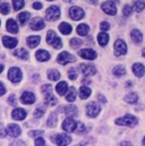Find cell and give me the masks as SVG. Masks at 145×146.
<instances>
[{
    "label": "cell",
    "instance_id": "obj_1",
    "mask_svg": "<svg viewBox=\"0 0 145 146\" xmlns=\"http://www.w3.org/2000/svg\"><path fill=\"white\" fill-rule=\"evenodd\" d=\"M41 91H42V93L44 94L45 101H47V103H48L49 106H55V104H57V99L53 96V94H52V87H51L50 85H43V86L41 87Z\"/></svg>",
    "mask_w": 145,
    "mask_h": 146
},
{
    "label": "cell",
    "instance_id": "obj_2",
    "mask_svg": "<svg viewBox=\"0 0 145 146\" xmlns=\"http://www.w3.org/2000/svg\"><path fill=\"white\" fill-rule=\"evenodd\" d=\"M138 120L136 117L132 115V114H127L122 118H118L116 120V123L117 125H120V126H127V127H132V126H135L137 125Z\"/></svg>",
    "mask_w": 145,
    "mask_h": 146
},
{
    "label": "cell",
    "instance_id": "obj_3",
    "mask_svg": "<svg viewBox=\"0 0 145 146\" xmlns=\"http://www.w3.org/2000/svg\"><path fill=\"white\" fill-rule=\"evenodd\" d=\"M47 35H48V36H47V42H48L50 45H52L55 49H60V48L63 46L61 40L57 36V34H56L53 31H49Z\"/></svg>",
    "mask_w": 145,
    "mask_h": 146
},
{
    "label": "cell",
    "instance_id": "obj_4",
    "mask_svg": "<svg viewBox=\"0 0 145 146\" xmlns=\"http://www.w3.org/2000/svg\"><path fill=\"white\" fill-rule=\"evenodd\" d=\"M45 16H47V19L48 21H56L59 18L60 16V9L57 7V6H51L48 8L47 13H45Z\"/></svg>",
    "mask_w": 145,
    "mask_h": 146
},
{
    "label": "cell",
    "instance_id": "obj_5",
    "mask_svg": "<svg viewBox=\"0 0 145 146\" xmlns=\"http://www.w3.org/2000/svg\"><path fill=\"white\" fill-rule=\"evenodd\" d=\"M22 76H23V75H22V72H21L19 68H17V67H11V68L9 69L8 78H9L13 83H18V82H21Z\"/></svg>",
    "mask_w": 145,
    "mask_h": 146
},
{
    "label": "cell",
    "instance_id": "obj_6",
    "mask_svg": "<svg viewBox=\"0 0 145 146\" xmlns=\"http://www.w3.org/2000/svg\"><path fill=\"white\" fill-rule=\"evenodd\" d=\"M52 142H55L57 145H61V146H65V145H68L71 142H72V138L67 135H64V134H58L56 135L53 138H52Z\"/></svg>",
    "mask_w": 145,
    "mask_h": 146
},
{
    "label": "cell",
    "instance_id": "obj_7",
    "mask_svg": "<svg viewBox=\"0 0 145 146\" xmlns=\"http://www.w3.org/2000/svg\"><path fill=\"white\" fill-rule=\"evenodd\" d=\"M127 52V45L122 40H117L114 43V54L117 57L125 54Z\"/></svg>",
    "mask_w": 145,
    "mask_h": 146
},
{
    "label": "cell",
    "instance_id": "obj_8",
    "mask_svg": "<svg viewBox=\"0 0 145 146\" xmlns=\"http://www.w3.org/2000/svg\"><path fill=\"white\" fill-rule=\"evenodd\" d=\"M99 113H100V107L95 102H91V103L87 104V107H86V114L90 118H95Z\"/></svg>",
    "mask_w": 145,
    "mask_h": 146
},
{
    "label": "cell",
    "instance_id": "obj_9",
    "mask_svg": "<svg viewBox=\"0 0 145 146\" xmlns=\"http://www.w3.org/2000/svg\"><path fill=\"white\" fill-rule=\"evenodd\" d=\"M57 61H58L59 64H61V65H66V64H68V62L75 61V57H74L72 54H71L69 52L64 51V52H61V53L58 56Z\"/></svg>",
    "mask_w": 145,
    "mask_h": 146
},
{
    "label": "cell",
    "instance_id": "obj_10",
    "mask_svg": "<svg viewBox=\"0 0 145 146\" xmlns=\"http://www.w3.org/2000/svg\"><path fill=\"white\" fill-rule=\"evenodd\" d=\"M76 127H77V122L72 119V118H67L66 120H64L63 122V129L65 131H68V133H72L76 130Z\"/></svg>",
    "mask_w": 145,
    "mask_h": 146
},
{
    "label": "cell",
    "instance_id": "obj_11",
    "mask_svg": "<svg viewBox=\"0 0 145 146\" xmlns=\"http://www.w3.org/2000/svg\"><path fill=\"white\" fill-rule=\"evenodd\" d=\"M69 16L74 21H79L84 17V11L79 7H72L69 9Z\"/></svg>",
    "mask_w": 145,
    "mask_h": 146
},
{
    "label": "cell",
    "instance_id": "obj_12",
    "mask_svg": "<svg viewBox=\"0 0 145 146\" xmlns=\"http://www.w3.org/2000/svg\"><path fill=\"white\" fill-rule=\"evenodd\" d=\"M78 54L83 58V59H87V60H94L96 58V53L94 50L92 49H83L78 52Z\"/></svg>",
    "mask_w": 145,
    "mask_h": 146
},
{
    "label": "cell",
    "instance_id": "obj_13",
    "mask_svg": "<svg viewBox=\"0 0 145 146\" xmlns=\"http://www.w3.org/2000/svg\"><path fill=\"white\" fill-rule=\"evenodd\" d=\"M21 101H22V103H24V104H33V103L35 102V96H34V94H33L32 92L26 91V92H24V93L22 94Z\"/></svg>",
    "mask_w": 145,
    "mask_h": 146
},
{
    "label": "cell",
    "instance_id": "obj_14",
    "mask_svg": "<svg viewBox=\"0 0 145 146\" xmlns=\"http://www.w3.org/2000/svg\"><path fill=\"white\" fill-rule=\"evenodd\" d=\"M102 9L108 15H116L117 14V8H116L113 1H106L102 5Z\"/></svg>",
    "mask_w": 145,
    "mask_h": 146
},
{
    "label": "cell",
    "instance_id": "obj_15",
    "mask_svg": "<svg viewBox=\"0 0 145 146\" xmlns=\"http://www.w3.org/2000/svg\"><path fill=\"white\" fill-rule=\"evenodd\" d=\"M44 26H45L44 21H43L42 18H40V17L33 18V19L31 21V23H30V27H31L32 30H34V31H40V30H42Z\"/></svg>",
    "mask_w": 145,
    "mask_h": 146
},
{
    "label": "cell",
    "instance_id": "obj_16",
    "mask_svg": "<svg viewBox=\"0 0 145 146\" xmlns=\"http://www.w3.org/2000/svg\"><path fill=\"white\" fill-rule=\"evenodd\" d=\"M21 128H19V126H17V125H14V123H10L9 126H8V128H7V133H8V135L10 136V137H18L19 135H21Z\"/></svg>",
    "mask_w": 145,
    "mask_h": 146
},
{
    "label": "cell",
    "instance_id": "obj_17",
    "mask_svg": "<svg viewBox=\"0 0 145 146\" xmlns=\"http://www.w3.org/2000/svg\"><path fill=\"white\" fill-rule=\"evenodd\" d=\"M2 42H3V45L6 48H8V49H13V48H15L17 45V40L16 38L7 36V35L2 36Z\"/></svg>",
    "mask_w": 145,
    "mask_h": 146
},
{
    "label": "cell",
    "instance_id": "obj_18",
    "mask_svg": "<svg viewBox=\"0 0 145 146\" xmlns=\"http://www.w3.org/2000/svg\"><path fill=\"white\" fill-rule=\"evenodd\" d=\"M80 72L84 74L85 76H92L96 73V69L92 65H80Z\"/></svg>",
    "mask_w": 145,
    "mask_h": 146
},
{
    "label": "cell",
    "instance_id": "obj_19",
    "mask_svg": "<svg viewBox=\"0 0 145 146\" xmlns=\"http://www.w3.org/2000/svg\"><path fill=\"white\" fill-rule=\"evenodd\" d=\"M11 117L15 120H24L25 117H26V111L21 109V108H17L11 112Z\"/></svg>",
    "mask_w": 145,
    "mask_h": 146
},
{
    "label": "cell",
    "instance_id": "obj_20",
    "mask_svg": "<svg viewBox=\"0 0 145 146\" xmlns=\"http://www.w3.org/2000/svg\"><path fill=\"white\" fill-rule=\"evenodd\" d=\"M35 57L39 61L43 62V61H48L50 59V53L48 51H45V50H39L36 52Z\"/></svg>",
    "mask_w": 145,
    "mask_h": 146
},
{
    "label": "cell",
    "instance_id": "obj_21",
    "mask_svg": "<svg viewBox=\"0 0 145 146\" xmlns=\"http://www.w3.org/2000/svg\"><path fill=\"white\" fill-rule=\"evenodd\" d=\"M26 41H27V45H29L30 48L34 49V48H36V46L39 45V43H40V41H41V37L39 36V35H32V36L27 37Z\"/></svg>",
    "mask_w": 145,
    "mask_h": 146
},
{
    "label": "cell",
    "instance_id": "obj_22",
    "mask_svg": "<svg viewBox=\"0 0 145 146\" xmlns=\"http://www.w3.org/2000/svg\"><path fill=\"white\" fill-rule=\"evenodd\" d=\"M133 72L137 77H142L145 74V67L142 64H135L133 66Z\"/></svg>",
    "mask_w": 145,
    "mask_h": 146
},
{
    "label": "cell",
    "instance_id": "obj_23",
    "mask_svg": "<svg viewBox=\"0 0 145 146\" xmlns=\"http://www.w3.org/2000/svg\"><path fill=\"white\" fill-rule=\"evenodd\" d=\"M7 31L10 33H17L18 32V25L14 19H8L7 21Z\"/></svg>",
    "mask_w": 145,
    "mask_h": 146
},
{
    "label": "cell",
    "instance_id": "obj_24",
    "mask_svg": "<svg viewBox=\"0 0 145 146\" xmlns=\"http://www.w3.org/2000/svg\"><path fill=\"white\" fill-rule=\"evenodd\" d=\"M56 90L59 95H64L68 91V85L66 82H59V84H57V86H56Z\"/></svg>",
    "mask_w": 145,
    "mask_h": 146
},
{
    "label": "cell",
    "instance_id": "obj_25",
    "mask_svg": "<svg viewBox=\"0 0 145 146\" xmlns=\"http://www.w3.org/2000/svg\"><path fill=\"white\" fill-rule=\"evenodd\" d=\"M76 31H77V34H78V35L85 36V35L88 34L90 29H88V26H87L86 24H80V25L77 26V30H76Z\"/></svg>",
    "mask_w": 145,
    "mask_h": 146
},
{
    "label": "cell",
    "instance_id": "obj_26",
    "mask_svg": "<svg viewBox=\"0 0 145 146\" xmlns=\"http://www.w3.org/2000/svg\"><path fill=\"white\" fill-rule=\"evenodd\" d=\"M59 31L64 34V35H68L72 33V26L68 23H61L59 25Z\"/></svg>",
    "mask_w": 145,
    "mask_h": 146
},
{
    "label": "cell",
    "instance_id": "obj_27",
    "mask_svg": "<svg viewBox=\"0 0 145 146\" xmlns=\"http://www.w3.org/2000/svg\"><path fill=\"white\" fill-rule=\"evenodd\" d=\"M14 54L19 58V59H23V60H27L29 59V52L25 50V49H18L16 51H14Z\"/></svg>",
    "mask_w": 145,
    "mask_h": 146
},
{
    "label": "cell",
    "instance_id": "obj_28",
    "mask_svg": "<svg viewBox=\"0 0 145 146\" xmlns=\"http://www.w3.org/2000/svg\"><path fill=\"white\" fill-rule=\"evenodd\" d=\"M30 17H31V14L30 13H27V11L21 13L18 15V22H19V24L21 25H25L27 23V21L30 19Z\"/></svg>",
    "mask_w": 145,
    "mask_h": 146
},
{
    "label": "cell",
    "instance_id": "obj_29",
    "mask_svg": "<svg viewBox=\"0 0 145 146\" xmlns=\"http://www.w3.org/2000/svg\"><path fill=\"white\" fill-rule=\"evenodd\" d=\"M90 95H91V90H90L88 87H86V86H82V87L79 88V98H80L82 100L87 99Z\"/></svg>",
    "mask_w": 145,
    "mask_h": 146
},
{
    "label": "cell",
    "instance_id": "obj_30",
    "mask_svg": "<svg viewBox=\"0 0 145 146\" xmlns=\"http://www.w3.org/2000/svg\"><path fill=\"white\" fill-rule=\"evenodd\" d=\"M132 40L135 42V43H141L142 42V40H143V37H142V33L138 31V30H133L132 31Z\"/></svg>",
    "mask_w": 145,
    "mask_h": 146
},
{
    "label": "cell",
    "instance_id": "obj_31",
    "mask_svg": "<svg viewBox=\"0 0 145 146\" xmlns=\"http://www.w3.org/2000/svg\"><path fill=\"white\" fill-rule=\"evenodd\" d=\"M64 112L68 115V117H75L77 114V108L75 106H68L64 108Z\"/></svg>",
    "mask_w": 145,
    "mask_h": 146
},
{
    "label": "cell",
    "instance_id": "obj_32",
    "mask_svg": "<svg viewBox=\"0 0 145 146\" xmlns=\"http://www.w3.org/2000/svg\"><path fill=\"white\" fill-rule=\"evenodd\" d=\"M98 41H99V44H100V45L104 46V45H107V44H108L109 35L102 32V33H100V34L98 35Z\"/></svg>",
    "mask_w": 145,
    "mask_h": 146
},
{
    "label": "cell",
    "instance_id": "obj_33",
    "mask_svg": "<svg viewBox=\"0 0 145 146\" xmlns=\"http://www.w3.org/2000/svg\"><path fill=\"white\" fill-rule=\"evenodd\" d=\"M125 101L127 103H130V104H135L137 101H138V96L136 93H129L127 96H125Z\"/></svg>",
    "mask_w": 145,
    "mask_h": 146
},
{
    "label": "cell",
    "instance_id": "obj_34",
    "mask_svg": "<svg viewBox=\"0 0 145 146\" xmlns=\"http://www.w3.org/2000/svg\"><path fill=\"white\" fill-rule=\"evenodd\" d=\"M57 121H58L57 113H56V112H53V113H51V114H50V117H49V119H48L47 125H48L49 127H55V126L57 125Z\"/></svg>",
    "mask_w": 145,
    "mask_h": 146
},
{
    "label": "cell",
    "instance_id": "obj_35",
    "mask_svg": "<svg viewBox=\"0 0 145 146\" xmlns=\"http://www.w3.org/2000/svg\"><path fill=\"white\" fill-rule=\"evenodd\" d=\"M66 100H67L68 102H74V101L76 100V91H75L74 87H71V88L68 90V93H67V95H66Z\"/></svg>",
    "mask_w": 145,
    "mask_h": 146
},
{
    "label": "cell",
    "instance_id": "obj_36",
    "mask_svg": "<svg viewBox=\"0 0 145 146\" xmlns=\"http://www.w3.org/2000/svg\"><path fill=\"white\" fill-rule=\"evenodd\" d=\"M144 8H145L144 0H135V1H134V9H135L137 13L142 11Z\"/></svg>",
    "mask_w": 145,
    "mask_h": 146
},
{
    "label": "cell",
    "instance_id": "obj_37",
    "mask_svg": "<svg viewBox=\"0 0 145 146\" xmlns=\"http://www.w3.org/2000/svg\"><path fill=\"white\" fill-rule=\"evenodd\" d=\"M44 112H45V107H44L43 104H40V106L35 109L34 113H33V115H34L35 118H41V117L44 114Z\"/></svg>",
    "mask_w": 145,
    "mask_h": 146
},
{
    "label": "cell",
    "instance_id": "obj_38",
    "mask_svg": "<svg viewBox=\"0 0 145 146\" xmlns=\"http://www.w3.org/2000/svg\"><path fill=\"white\" fill-rule=\"evenodd\" d=\"M112 73H113V75H114V76H118V77H119V76L125 75L126 70H125V68H124L121 65H119V66H117V67H114V68H113Z\"/></svg>",
    "mask_w": 145,
    "mask_h": 146
},
{
    "label": "cell",
    "instance_id": "obj_39",
    "mask_svg": "<svg viewBox=\"0 0 145 146\" xmlns=\"http://www.w3.org/2000/svg\"><path fill=\"white\" fill-rule=\"evenodd\" d=\"M48 77H49L50 80H58V79L60 78V73L57 72V70H55V69H52V70L49 72Z\"/></svg>",
    "mask_w": 145,
    "mask_h": 146
},
{
    "label": "cell",
    "instance_id": "obj_40",
    "mask_svg": "<svg viewBox=\"0 0 145 146\" xmlns=\"http://www.w3.org/2000/svg\"><path fill=\"white\" fill-rule=\"evenodd\" d=\"M9 11H10V6H9V3H7V2L1 3V6H0V13H1L2 15H7V14H9Z\"/></svg>",
    "mask_w": 145,
    "mask_h": 146
},
{
    "label": "cell",
    "instance_id": "obj_41",
    "mask_svg": "<svg viewBox=\"0 0 145 146\" xmlns=\"http://www.w3.org/2000/svg\"><path fill=\"white\" fill-rule=\"evenodd\" d=\"M24 6V0H13V7H14V10H19L22 9Z\"/></svg>",
    "mask_w": 145,
    "mask_h": 146
},
{
    "label": "cell",
    "instance_id": "obj_42",
    "mask_svg": "<svg viewBox=\"0 0 145 146\" xmlns=\"http://www.w3.org/2000/svg\"><path fill=\"white\" fill-rule=\"evenodd\" d=\"M122 14H124V16H126V17L130 16V15H132V7L128 6V5H126V6L124 7V9H122Z\"/></svg>",
    "mask_w": 145,
    "mask_h": 146
},
{
    "label": "cell",
    "instance_id": "obj_43",
    "mask_svg": "<svg viewBox=\"0 0 145 146\" xmlns=\"http://www.w3.org/2000/svg\"><path fill=\"white\" fill-rule=\"evenodd\" d=\"M86 130V128H85V126H84V123L83 122H77V127H76V131L78 133V134H82V133H84Z\"/></svg>",
    "mask_w": 145,
    "mask_h": 146
},
{
    "label": "cell",
    "instance_id": "obj_44",
    "mask_svg": "<svg viewBox=\"0 0 145 146\" xmlns=\"http://www.w3.org/2000/svg\"><path fill=\"white\" fill-rule=\"evenodd\" d=\"M80 44H82V41L78 40V38H76V37L71 40V45H72V48H78Z\"/></svg>",
    "mask_w": 145,
    "mask_h": 146
},
{
    "label": "cell",
    "instance_id": "obj_45",
    "mask_svg": "<svg viewBox=\"0 0 145 146\" xmlns=\"http://www.w3.org/2000/svg\"><path fill=\"white\" fill-rule=\"evenodd\" d=\"M67 75H68V77H69V78H71L72 80H75V79L77 78V73H76V70H75L74 68L69 69V70H68V74H67Z\"/></svg>",
    "mask_w": 145,
    "mask_h": 146
},
{
    "label": "cell",
    "instance_id": "obj_46",
    "mask_svg": "<svg viewBox=\"0 0 145 146\" xmlns=\"http://www.w3.org/2000/svg\"><path fill=\"white\" fill-rule=\"evenodd\" d=\"M100 29H101L102 31H108L109 29H110V24L107 23V22H102V23L100 24Z\"/></svg>",
    "mask_w": 145,
    "mask_h": 146
},
{
    "label": "cell",
    "instance_id": "obj_47",
    "mask_svg": "<svg viewBox=\"0 0 145 146\" xmlns=\"http://www.w3.org/2000/svg\"><path fill=\"white\" fill-rule=\"evenodd\" d=\"M8 102H9L11 106H16V103H17V101H16V96H15L14 94H11V95L8 98Z\"/></svg>",
    "mask_w": 145,
    "mask_h": 146
},
{
    "label": "cell",
    "instance_id": "obj_48",
    "mask_svg": "<svg viewBox=\"0 0 145 146\" xmlns=\"http://www.w3.org/2000/svg\"><path fill=\"white\" fill-rule=\"evenodd\" d=\"M35 145H45V142L43 138H36L35 139Z\"/></svg>",
    "mask_w": 145,
    "mask_h": 146
},
{
    "label": "cell",
    "instance_id": "obj_49",
    "mask_svg": "<svg viewBox=\"0 0 145 146\" xmlns=\"http://www.w3.org/2000/svg\"><path fill=\"white\" fill-rule=\"evenodd\" d=\"M5 93H6V88H5L3 84L0 82V96H1V95H3Z\"/></svg>",
    "mask_w": 145,
    "mask_h": 146
},
{
    "label": "cell",
    "instance_id": "obj_50",
    "mask_svg": "<svg viewBox=\"0 0 145 146\" xmlns=\"http://www.w3.org/2000/svg\"><path fill=\"white\" fill-rule=\"evenodd\" d=\"M42 134H43V131H42V130H37V131H31V133H30V135H31V136H36V135L41 136Z\"/></svg>",
    "mask_w": 145,
    "mask_h": 146
},
{
    "label": "cell",
    "instance_id": "obj_51",
    "mask_svg": "<svg viewBox=\"0 0 145 146\" xmlns=\"http://www.w3.org/2000/svg\"><path fill=\"white\" fill-rule=\"evenodd\" d=\"M33 8H34V9H37V10L41 9V8H42V3H41V2H34V3H33Z\"/></svg>",
    "mask_w": 145,
    "mask_h": 146
},
{
    "label": "cell",
    "instance_id": "obj_52",
    "mask_svg": "<svg viewBox=\"0 0 145 146\" xmlns=\"http://www.w3.org/2000/svg\"><path fill=\"white\" fill-rule=\"evenodd\" d=\"M98 98H99V100H100L102 103H106V102H107V100H106V98H104L103 95H99Z\"/></svg>",
    "mask_w": 145,
    "mask_h": 146
},
{
    "label": "cell",
    "instance_id": "obj_53",
    "mask_svg": "<svg viewBox=\"0 0 145 146\" xmlns=\"http://www.w3.org/2000/svg\"><path fill=\"white\" fill-rule=\"evenodd\" d=\"M90 3H92V5H96L98 3V0H87Z\"/></svg>",
    "mask_w": 145,
    "mask_h": 146
},
{
    "label": "cell",
    "instance_id": "obj_54",
    "mask_svg": "<svg viewBox=\"0 0 145 146\" xmlns=\"http://www.w3.org/2000/svg\"><path fill=\"white\" fill-rule=\"evenodd\" d=\"M3 68H5V66H3L2 64H0V73H1L2 70H3Z\"/></svg>",
    "mask_w": 145,
    "mask_h": 146
},
{
    "label": "cell",
    "instance_id": "obj_55",
    "mask_svg": "<svg viewBox=\"0 0 145 146\" xmlns=\"http://www.w3.org/2000/svg\"><path fill=\"white\" fill-rule=\"evenodd\" d=\"M121 144H124V145H132V144L128 143V142H124V143H121Z\"/></svg>",
    "mask_w": 145,
    "mask_h": 146
},
{
    "label": "cell",
    "instance_id": "obj_56",
    "mask_svg": "<svg viewBox=\"0 0 145 146\" xmlns=\"http://www.w3.org/2000/svg\"><path fill=\"white\" fill-rule=\"evenodd\" d=\"M65 1H68V2H72L74 0H65Z\"/></svg>",
    "mask_w": 145,
    "mask_h": 146
},
{
    "label": "cell",
    "instance_id": "obj_57",
    "mask_svg": "<svg viewBox=\"0 0 145 146\" xmlns=\"http://www.w3.org/2000/svg\"><path fill=\"white\" fill-rule=\"evenodd\" d=\"M142 143H143V145H145V137H144V139H143V142H142Z\"/></svg>",
    "mask_w": 145,
    "mask_h": 146
},
{
    "label": "cell",
    "instance_id": "obj_58",
    "mask_svg": "<svg viewBox=\"0 0 145 146\" xmlns=\"http://www.w3.org/2000/svg\"><path fill=\"white\" fill-rule=\"evenodd\" d=\"M143 56H144V57H145V49H144V50H143Z\"/></svg>",
    "mask_w": 145,
    "mask_h": 146
},
{
    "label": "cell",
    "instance_id": "obj_59",
    "mask_svg": "<svg viewBox=\"0 0 145 146\" xmlns=\"http://www.w3.org/2000/svg\"><path fill=\"white\" fill-rule=\"evenodd\" d=\"M112 1H114V2H119V0H112Z\"/></svg>",
    "mask_w": 145,
    "mask_h": 146
},
{
    "label": "cell",
    "instance_id": "obj_60",
    "mask_svg": "<svg viewBox=\"0 0 145 146\" xmlns=\"http://www.w3.org/2000/svg\"><path fill=\"white\" fill-rule=\"evenodd\" d=\"M48 1H52V0H48Z\"/></svg>",
    "mask_w": 145,
    "mask_h": 146
}]
</instances>
